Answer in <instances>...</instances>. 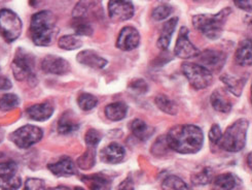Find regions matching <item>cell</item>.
<instances>
[{"label":"cell","instance_id":"cell-18","mask_svg":"<svg viewBox=\"0 0 252 190\" xmlns=\"http://www.w3.org/2000/svg\"><path fill=\"white\" fill-rule=\"evenodd\" d=\"M54 106L51 103H42L33 105L26 110L28 118L34 121H45L50 119L54 114Z\"/></svg>","mask_w":252,"mask_h":190},{"label":"cell","instance_id":"cell-25","mask_svg":"<svg viewBox=\"0 0 252 190\" xmlns=\"http://www.w3.org/2000/svg\"><path fill=\"white\" fill-rule=\"evenodd\" d=\"M128 106L123 102H118L108 105L105 108V115L111 121H121L127 116Z\"/></svg>","mask_w":252,"mask_h":190},{"label":"cell","instance_id":"cell-12","mask_svg":"<svg viewBox=\"0 0 252 190\" xmlns=\"http://www.w3.org/2000/svg\"><path fill=\"white\" fill-rule=\"evenodd\" d=\"M140 43V35L138 30L132 26H126L120 32L117 47L122 51H132L138 48Z\"/></svg>","mask_w":252,"mask_h":190},{"label":"cell","instance_id":"cell-43","mask_svg":"<svg viewBox=\"0 0 252 190\" xmlns=\"http://www.w3.org/2000/svg\"><path fill=\"white\" fill-rule=\"evenodd\" d=\"M13 84L5 76H0V91L3 90H8V89L11 88Z\"/></svg>","mask_w":252,"mask_h":190},{"label":"cell","instance_id":"cell-31","mask_svg":"<svg viewBox=\"0 0 252 190\" xmlns=\"http://www.w3.org/2000/svg\"><path fill=\"white\" fill-rule=\"evenodd\" d=\"M72 26L77 37H91L93 35V27L86 18H74Z\"/></svg>","mask_w":252,"mask_h":190},{"label":"cell","instance_id":"cell-47","mask_svg":"<svg viewBox=\"0 0 252 190\" xmlns=\"http://www.w3.org/2000/svg\"><path fill=\"white\" fill-rule=\"evenodd\" d=\"M247 163H248V166H249V167H251V154H248Z\"/></svg>","mask_w":252,"mask_h":190},{"label":"cell","instance_id":"cell-27","mask_svg":"<svg viewBox=\"0 0 252 190\" xmlns=\"http://www.w3.org/2000/svg\"><path fill=\"white\" fill-rule=\"evenodd\" d=\"M156 105L159 110L168 115H176L178 112L177 104L165 94H159L156 97Z\"/></svg>","mask_w":252,"mask_h":190},{"label":"cell","instance_id":"cell-22","mask_svg":"<svg viewBox=\"0 0 252 190\" xmlns=\"http://www.w3.org/2000/svg\"><path fill=\"white\" fill-rule=\"evenodd\" d=\"M131 130L135 138L138 139L139 141L145 142L154 135L155 128L150 126L148 124L140 119H135L131 123Z\"/></svg>","mask_w":252,"mask_h":190},{"label":"cell","instance_id":"cell-4","mask_svg":"<svg viewBox=\"0 0 252 190\" xmlns=\"http://www.w3.org/2000/svg\"><path fill=\"white\" fill-rule=\"evenodd\" d=\"M249 123L246 119H239L228 126L222 135L219 145L227 152L241 151L246 144V136Z\"/></svg>","mask_w":252,"mask_h":190},{"label":"cell","instance_id":"cell-29","mask_svg":"<svg viewBox=\"0 0 252 190\" xmlns=\"http://www.w3.org/2000/svg\"><path fill=\"white\" fill-rule=\"evenodd\" d=\"M213 171L210 167H204L201 171L191 175V183L196 186L207 185L213 180Z\"/></svg>","mask_w":252,"mask_h":190},{"label":"cell","instance_id":"cell-35","mask_svg":"<svg viewBox=\"0 0 252 190\" xmlns=\"http://www.w3.org/2000/svg\"><path fill=\"white\" fill-rule=\"evenodd\" d=\"M95 148H90L77 159V164L83 170H89L95 164Z\"/></svg>","mask_w":252,"mask_h":190},{"label":"cell","instance_id":"cell-34","mask_svg":"<svg viewBox=\"0 0 252 190\" xmlns=\"http://www.w3.org/2000/svg\"><path fill=\"white\" fill-rule=\"evenodd\" d=\"M77 105L83 111H91L97 107L98 99L92 94L82 93L77 97Z\"/></svg>","mask_w":252,"mask_h":190},{"label":"cell","instance_id":"cell-8","mask_svg":"<svg viewBox=\"0 0 252 190\" xmlns=\"http://www.w3.org/2000/svg\"><path fill=\"white\" fill-rule=\"evenodd\" d=\"M43 137V131L41 128L27 124L10 133L9 139L17 147L21 149H28L34 144L41 141Z\"/></svg>","mask_w":252,"mask_h":190},{"label":"cell","instance_id":"cell-10","mask_svg":"<svg viewBox=\"0 0 252 190\" xmlns=\"http://www.w3.org/2000/svg\"><path fill=\"white\" fill-rule=\"evenodd\" d=\"M134 5L129 1H118L111 0L108 2L109 18L116 22L130 20L134 16Z\"/></svg>","mask_w":252,"mask_h":190},{"label":"cell","instance_id":"cell-7","mask_svg":"<svg viewBox=\"0 0 252 190\" xmlns=\"http://www.w3.org/2000/svg\"><path fill=\"white\" fill-rule=\"evenodd\" d=\"M181 71L186 76L189 84L196 89L208 88L213 81L212 73L197 63H183Z\"/></svg>","mask_w":252,"mask_h":190},{"label":"cell","instance_id":"cell-16","mask_svg":"<svg viewBox=\"0 0 252 190\" xmlns=\"http://www.w3.org/2000/svg\"><path fill=\"white\" fill-rule=\"evenodd\" d=\"M76 60L81 64L94 70H102L107 64V60L101 57L97 52L93 50H84L81 53H78Z\"/></svg>","mask_w":252,"mask_h":190},{"label":"cell","instance_id":"cell-30","mask_svg":"<svg viewBox=\"0 0 252 190\" xmlns=\"http://www.w3.org/2000/svg\"><path fill=\"white\" fill-rule=\"evenodd\" d=\"M83 41L77 36H64L59 38L58 40V46L66 51H73L77 50L82 47Z\"/></svg>","mask_w":252,"mask_h":190},{"label":"cell","instance_id":"cell-1","mask_svg":"<svg viewBox=\"0 0 252 190\" xmlns=\"http://www.w3.org/2000/svg\"><path fill=\"white\" fill-rule=\"evenodd\" d=\"M168 147L181 154L199 152L204 143V133L199 126L183 124L172 127L166 137Z\"/></svg>","mask_w":252,"mask_h":190},{"label":"cell","instance_id":"cell-13","mask_svg":"<svg viewBox=\"0 0 252 190\" xmlns=\"http://www.w3.org/2000/svg\"><path fill=\"white\" fill-rule=\"evenodd\" d=\"M199 59L203 63L202 66L208 71H220L224 62L226 56L223 52L216 50H205L199 54Z\"/></svg>","mask_w":252,"mask_h":190},{"label":"cell","instance_id":"cell-19","mask_svg":"<svg viewBox=\"0 0 252 190\" xmlns=\"http://www.w3.org/2000/svg\"><path fill=\"white\" fill-rule=\"evenodd\" d=\"M79 126H81V124H79L76 116L71 111H67L60 117L57 129H58V132L60 135L66 136L76 131L79 128Z\"/></svg>","mask_w":252,"mask_h":190},{"label":"cell","instance_id":"cell-46","mask_svg":"<svg viewBox=\"0 0 252 190\" xmlns=\"http://www.w3.org/2000/svg\"><path fill=\"white\" fill-rule=\"evenodd\" d=\"M4 139V130L0 127V143H1Z\"/></svg>","mask_w":252,"mask_h":190},{"label":"cell","instance_id":"cell-32","mask_svg":"<svg viewBox=\"0 0 252 190\" xmlns=\"http://www.w3.org/2000/svg\"><path fill=\"white\" fill-rule=\"evenodd\" d=\"M18 164L15 161L0 162V180L5 181L17 176Z\"/></svg>","mask_w":252,"mask_h":190},{"label":"cell","instance_id":"cell-11","mask_svg":"<svg viewBox=\"0 0 252 190\" xmlns=\"http://www.w3.org/2000/svg\"><path fill=\"white\" fill-rule=\"evenodd\" d=\"M41 69L47 74L64 76L69 73L70 65L66 59L59 57V56L48 55L45 56L41 62Z\"/></svg>","mask_w":252,"mask_h":190},{"label":"cell","instance_id":"cell-37","mask_svg":"<svg viewBox=\"0 0 252 190\" xmlns=\"http://www.w3.org/2000/svg\"><path fill=\"white\" fill-rule=\"evenodd\" d=\"M101 139H102L101 133L94 128L89 129L86 133V137H85L86 144L90 148H96L98 146V144L100 143Z\"/></svg>","mask_w":252,"mask_h":190},{"label":"cell","instance_id":"cell-40","mask_svg":"<svg viewBox=\"0 0 252 190\" xmlns=\"http://www.w3.org/2000/svg\"><path fill=\"white\" fill-rule=\"evenodd\" d=\"M130 88L137 93H145L148 90L147 83L142 79H136L130 84Z\"/></svg>","mask_w":252,"mask_h":190},{"label":"cell","instance_id":"cell-38","mask_svg":"<svg viewBox=\"0 0 252 190\" xmlns=\"http://www.w3.org/2000/svg\"><path fill=\"white\" fill-rule=\"evenodd\" d=\"M22 186V180L19 176H16L9 180H0V188L1 190H18Z\"/></svg>","mask_w":252,"mask_h":190},{"label":"cell","instance_id":"cell-33","mask_svg":"<svg viewBox=\"0 0 252 190\" xmlns=\"http://www.w3.org/2000/svg\"><path fill=\"white\" fill-rule=\"evenodd\" d=\"M20 105V98L14 93H7L0 97V111L7 112Z\"/></svg>","mask_w":252,"mask_h":190},{"label":"cell","instance_id":"cell-39","mask_svg":"<svg viewBox=\"0 0 252 190\" xmlns=\"http://www.w3.org/2000/svg\"><path fill=\"white\" fill-rule=\"evenodd\" d=\"M24 190H45V183L38 178H28L25 182Z\"/></svg>","mask_w":252,"mask_h":190},{"label":"cell","instance_id":"cell-42","mask_svg":"<svg viewBox=\"0 0 252 190\" xmlns=\"http://www.w3.org/2000/svg\"><path fill=\"white\" fill-rule=\"evenodd\" d=\"M117 190H134V183L133 180L128 177L126 180H124L118 187Z\"/></svg>","mask_w":252,"mask_h":190},{"label":"cell","instance_id":"cell-9","mask_svg":"<svg viewBox=\"0 0 252 190\" xmlns=\"http://www.w3.org/2000/svg\"><path fill=\"white\" fill-rule=\"evenodd\" d=\"M189 31L187 27H181L174 49V54L178 58L189 59L193 57H198L200 54L198 48L194 47L193 43L189 40Z\"/></svg>","mask_w":252,"mask_h":190},{"label":"cell","instance_id":"cell-20","mask_svg":"<svg viewBox=\"0 0 252 190\" xmlns=\"http://www.w3.org/2000/svg\"><path fill=\"white\" fill-rule=\"evenodd\" d=\"M177 23H178L177 18H172V19L165 22L164 25H163V28H162L161 35H159V38H158V42H157V46H158V49H161L163 51L168 49L169 44L171 42V37L174 33V30L177 26Z\"/></svg>","mask_w":252,"mask_h":190},{"label":"cell","instance_id":"cell-26","mask_svg":"<svg viewBox=\"0 0 252 190\" xmlns=\"http://www.w3.org/2000/svg\"><path fill=\"white\" fill-rule=\"evenodd\" d=\"M221 82L226 86L227 90L236 96L242 94L243 88L246 84V79H238L236 76L230 75H222L220 76Z\"/></svg>","mask_w":252,"mask_h":190},{"label":"cell","instance_id":"cell-24","mask_svg":"<svg viewBox=\"0 0 252 190\" xmlns=\"http://www.w3.org/2000/svg\"><path fill=\"white\" fill-rule=\"evenodd\" d=\"M210 103L213 109L220 113H230L232 110V103L228 100L220 90H215L210 97Z\"/></svg>","mask_w":252,"mask_h":190},{"label":"cell","instance_id":"cell-23","mask_svg":"<svg viewBox=\"0 0 252 190\" xmlns=\"http://www.w3.org/2000/svg\"><path fill=\"white\" fill-rule=\"evenodd\" d=\"M239 179L232 173H224L214 178L213 189L214 190H232L238 185Z\"/></svg>","mask_w":252,"mask_h":190},{"label":"cell","instance_id":"cell-3","mask_svg":"<svg viewBox=\"0 0 252 190\" xmlns=\"http://www.w3.org/2000/svg\"><path fill=\"white\" fill-rule=\"evenodd\" d=\"M232 9L230 7H225L215 15H197L192 18V25L203 36L214 40L221 37L226 20L230 17Z\"/></svg>","mask_w":252,"mask_h":190},{"label":"cell","instance_id":"cell-48","mask_svg":"<svg viewBox=\"0 0 252 190\" xmlns=\"http://www.w3.org/2000/svg\"><path fill=\"white\" fill-rule=\"evenodd\" d=\"M74 190H86V189H84L83 187H78V186H77V187L74 188Z\"/></svg>","mask_w":252,"mask_h":190},{"label":"cell","instance_id":"cell-21","mask_svg":"<svg viewBox=\"0 0 252 190\" xmlns=\"http://www.w3.org/2000/svg\"><path fill=\"white\" fill-rule=\"evenodd\" d=\"M236 61L241 66H249L252 62V51H251V40L249 38L243 39L238 44L235 55Z\"/></svg>","mask_w":252,"mask_h":190},{"label":"cell","instance_id":"cell-5","mask_svg":"<svg viewBox=\"0 0 252 190\" xmlns=\"http://www.w3.org/2000/svg\"><path fill=\"white\" fill-rule=\"evenodd\" d=\"M11 70L18 81H27L31 85L33 81H36L35 57L25 50L18 49L11 63Z\"/></svg>","mask_w":252,"mask_h":190},{"label":"cell","instance_id":"cell-15","mask_svg":"<svg viewBox=\"0 0 252 190\" xmlns=\"http://www.w3.org/2000/svg\"><path fill=\"white\" fill-rule=\"evenodd\" d=\"M48 169L56 177H68L76 174V166L68 156H62L58 161L48 164Z\"/></svg>","mask_w":252,"mask_h":190},{"label":"cell","instance_id":"cell-44","mask_svg":"<svg viewBox=\"0 0 252 190\" xmlns=\"http://www.w3.org/2000/svg\"><path fill=\"white\" fill-rule=\"evenodd\" d=\"M235 4L240 7L241 9H244V10H247V12H251V1L250 0H247V1H240V0H236L235 1Z\"/></svg>","mask_w":252,"mask_h":190},{"label":"cell","instance_id":"cell-14","mask_svg":"<svg viewBox=\"0 0 252 190\" xmlns=\"http://www.w3.org/2000/svg\"><path fill=\"white\" fill-rule=\"evenodd\" d=\"M126 150L122 145L118 143H111L103 148L100 152V159L108 164H117L124 160Z\"/></svg>","mask_w":252,"mask_h":190},{"label":"cell","instance_id":"cell-36","mask_svg":"<svg viewBox=\"0 0 252 190\" xmlns=\"http://www.w3.org/2000/svg\"><path fill=\"white\" fill-rule=\"evenodd\" d=\"M172 8L170 5L168 4H162L158 7H156L153 12V18L156 21H164L166 19H168L171 14H172Z\"/></svg>","mask_w":252,"mask_h":190},{"label":"cell","instance_id":"cell-2","mask_svg":"<svg viewBox=\"0 0 252 190\" xmlns=\"http://www.w3.org/2000/svg\"><path fill=\"white\" fill-rule=\"evenodd\" d=\"M57 18L50 10H41L31 18L30 33L33 42L39 47H48L58 35Z\"/></svg>","mask_w":252,"mask_h":190},{"label":"cell","instance_id":"cell-45","mask_svg":"<svg viewBox=\"0 0 252 190\" xmlns=\"http://www.w3.org/2000/svg\"><path fill=\"white\" fill-rule=\"evenodd\" d=\"M50 190H71L70 188H68L66 186H58V187H55V188H52Z\"/></svg>","mask_w":252,"mask_h":190},{"label":"cell","instance_id":"cell-6","mask_svg":"<svg viewBox=\"0 0 252 190\" xmlns=\"http://www.w3.org/2000/svg\"><path fill=\"white\" fill-rule=\"evenodd\" d=\"M22 28V21L15 12L7 8L0 9V35L7 42L17 40Z\"/></svg>","mask_w":252,"mask_h":190},{"label":"cell","instance_id":"cell-17","mask_svg":"<svg viewBox=\"0 0 252 190\" xmlns=\"http://www.w3.org/2000/svg\"><path fill=\"white\" fill-rule=\"evenodd\" d=\"M81 180L88 186L89 190H111L112 179L103 174L83 176Z\"/></svg>","mask_w":252,"mask_h":190},{"label":"cell","instance_id":"cell-41","mask_svg":"<svg viewBox=\"0 0 252 190\" xmlns=\"http://www.w3.org/2000/svg\"><path fill=\"white\" fill-rule=\"evenodd\" d=\"M222 137V133H221V130H220V127L217 125V124H214L212 125L210 131H209V140L212 144L216 145L219 144L220 139Z\"/></svg>","mask_w":252,"mask_h":190},{"label":"cell","instance_id":"cell-28","mask_svg":"<svg viewBox=\"0 0 252 190\" xmlns=\"http://www.w3.org/2000/svg\"><path fill=\"white\" fill-rule=\"evenodd\" d=\"M162 190H191V188L181 178L177 176H169L164 179Z\"/></svg>","mask_w":252,"mask_h":190}]
</instances>
